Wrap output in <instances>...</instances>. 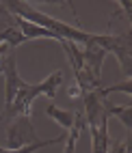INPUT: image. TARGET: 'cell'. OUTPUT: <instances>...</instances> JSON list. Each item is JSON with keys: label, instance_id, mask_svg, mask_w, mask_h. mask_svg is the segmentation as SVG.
Listing matches in <instances>:
<instances>
[{"label": "cell", "instance_id": "obj_1", "mask_svg": "<svg viewBox=\"0 0 132 153\" xmlns=\"http://www.w3.org/2000/svg\"><path fill=\"white\" fill-rule=\"evenodd\" d=\"M61 84H63V71L61 69L52 71L44 82H37V84L22 82L20 88H17V93H15V97H13V101L9 106H4L2 117H0V125H2L4 121H9V119H15V117H22V114L30 117V106H33V101L39 95H48L50 99H54Z\"/></svg>", "mask_w": 132, "mask_h": 153}, {"label": "cell", "instance_id": "obj_8", "mask_svg": "<svg viewBox=\"0 0 132 153\" xmlns=\"http://www.w3.org/2000/svg\"><path fill=\"white\" fill-rule=\"evenodd\" d=\"M46 114L50 119H54L56 123L63 127V131H69L74 125V121H76V112H69V110H63V108H58L56 104H48L46 106Z\"/></svg>", "mask_w": 132, "mask_h": 153}, {"label": "cell", "instance_id": "obj_15", "mask_svg": "<svg viewBox=\"0 0 132 153\" xmlns=\"http://www.w3.org/2000/svg\"><path fill=\"white\" fill-rule=\"evenodd\" d=\"M2 4H4V0H0V7H2Z\"/></svg>", "mask_w": 132, "mask_h": 153}, {"label": "cell", "instance_id": "obj_7", "mask_svg": "<svg viewBox=\"0 0 132 153\" xmlns=\"http://www.w3.org/2000/svg\"><path fill=\"white\" fill-rule=\"evenodd\" d=\"M15 26L20 28V33L24 35L26 41H30V39H54V41H58V43L63 41L58 35L50 33V30L37 26V24H30V22H26V19H22V17H15Z\"/></svg>", "mask_w": 132, "mask_h": 153}, {"label": "cell", "instance_id": "obj_11", "mask_svg": "<svg viewBox=\"0 0 132 153\" xmlns=\"http://www.w3.org/2000/svg\"><path fill=\"white\" fill-rule=\"evenodd\" d=\"M106 153H130V134H128L124 140H115V142L110 140Z\"/></svg>", "mask_w": 132, "mask_h": 153}, {"label": "cell", "instance_id": "obj_12", "mask_svg": "<svg viewBox=\"0 0 132 153\" xmlns=\"http://www.w3.org/2000/svg\"><path fill=\"white\" fill-rule=\"evenodd\" d=\"M22 2H26V4H30V2H46V4H58V7H63V4H67L69 9H72V13L76 15V9L67 2V0H22Z\"/></svg>", "mask_w": 132, "mask_h": 153}, {"label": "cell", "instance_id": "obj_4", "mask_svg": "<svg viewBox=\"0 0 132 153\" xmlns=\"http://www.w3.org/2000/svg\"><path fill=\"white\" fill-rule=\"evenodd\" d=\"M39 136L33 127V121L30 117L22 114V117H15L13 123L7 127V142H4V149H20V147H26L30 142H37Z\"/></svg>", "mask_w": 132, "mask_h": 153}, {"label": "cell", "instance_id": "obj_13", "mask_svg": "<svg viewBox=\"0 0 132 153\" xmlns=\"http://www.w3.org/2000/svg\"><path fill=\"white\" fill-rule=\"evenodd\" d=\"M117 2L121 7V11H124V15L130 17V11H132V9H130V0H117Z\"/></svg>", "mask_w": 132, "mask_h": 153}, {"label": "cell", "instance_id": "obj_14", "mask_svg": "<svg viewBox=\"0 0 132 153\" xmlns=\"http://www.w3.org/2000/svg\"><path fill=\"white\" fill-rule=\"evenodd\" d=\"M67 2H69V4H72V7H74V2H72V0H67ZM74 9H76V7H74Z\"/></svg>", "mask_w": 132, "mask_h": 153}, {"label": "cell", "instance_id": "obj_16", "mask_svg": "<svg viewBox=\"0 0 132 153\" xmlns=\"http://www.w3.org/2000/svg\"><path fill=\"white\" fill-rule=\"evenodd\" d=\"M2 9H4V7H0V11H2Z\"/></svg>", "mask_w": 132, "mask_h": 153}, {"label": "cell", "instance_id": "obj_2", "mask_svg": "<svg viewBox=\"0 0 132 153\" xmlns=\"http://www.w3.org/2000/svg\"><path fill=\"white\" fill-rule=\"evenodd\" d=\"M93 45H100L104 52H113L119 60L124 74L132 76V35L130 33H119V35H95Z\"/></svg>", "mask_w": 132, "mask_h": 153}, {"label": "cell", "instance_id": "obj_3", "mask_svg": "<svg viewBox=\"0 0 132 153\" xmlns=\"http://www.w3.org/2000/svg\"><path fill=\"white\" fill-rule=\"evenodd\" d=\"M82 54V93L102 86V63L106 58V52L100 45H80Z\"/></svg>", "mask_w": 132, "mask_h": 153}, {"label": "cell", "instance_id": "obj_5", "mask_svg": "<svg viewBox=\"0 0 132 153\" xmlns=\"http://www.w3.org/2000/svg\"><path fill=\"white\" fill-rule=\"evenodd\" d=\"M2 78H4V106H9V104L13 101L20 84L24 82V80L20 78V74H17L15 50H11V52L4 56V60H2Z\"/></svg>", "mask_w": 132, "mask_h": 153}, {"label": "cell", "instance_id": "obj_6", "mask_svg": "<svg viewBox=\"0 0 132 153\" xmlns=\"http://www.w3.org/2000/svg\"><path fill=\"white\" fill-rule=\"evenodd\" d=\"M91 131V153H106L110 145V136H108V114L100 119V123L95 127H89Z\"/></svg>", "mask_w": 132, "mask_h": 153}, {"label": "cell", "instance_id": "obj_10", "mask_svg": "<svg viewBox=\"0 0 132 153\" xmlns=\"http://www.w3.org/2000/svg\"><path fill=\"white\" fill-rule=\"evenodd\" d=\"M100 91V95H102V97H106L108 93H115V91H121V93H124L126 97H130V93H132V80L130 78H126L124 80V82H119V84H113V86H100L98 88Z\"/></svg>", "mask_w": 132, "mask_h": 153}, {"label": "cell", "instance_id": "obj_9", "mask_svg": "<svg viewBox=\"0 0 132 153\" xmlns=\"http://www.w3.org/2000/svg\"><path fill=\"white\" fill-rule=\"evenodd\" d=\"M104 112L110 117V114H115L121 123L126 125V129L130 131L132 129V104H124V106H115V104H110L108 99H104Z\"/></svg>", "mask_w": 132, "mask_h": 153}]
</instances>
